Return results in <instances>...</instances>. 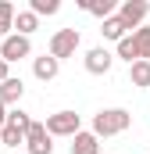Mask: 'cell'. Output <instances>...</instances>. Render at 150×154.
Listing matches in <instances>:
<instances>
[{
    "instance_id": "4fadbf2b",
    "label": "cell",
    "mask_w": 150,
    "mask_h": 154,
    "mask_svg": "<svg viewBox=\"0 0 150 154\" xmlns=\"http://www.w3.org/2000/svg\"><path fill=\"white\" fill-rule=\"evenodd\" d=\"M39 29V18L32 14V11H18V18H14V32L18 36H32Z\"/></svg>"
},
{
    "instance_id": "7c38bea8",
    "label": "cell",
    "mask_w": 150,
    "mask_h": 154,
    "mask_svg": "<svg viewBox=\"0 0 150 154\" xmlns=\"http://www.w3.org/2000/svg\"><path fill=\"white\" fill-rule=\"evenodd\" d=\"M100 32H104V39H114V43H122V39L129 36V25H125V22L114 14V18H107V22L100 25Z\"/></svg>"
},
{
    "instance_id": "e0dca14e",
    "label": "cell",
    "mask_w": 150,
    "mask_h": 154,
    "mask_svg": "<svg viewBox=\"0 0 150 154\" xmlns=\"http://www.w3.org/2000/svg\"><path fill=\"white\" fill-rule=\"evenodd\" d=\"M132 39H136V47H140V57H143V61H150V25L136 29V32H132Z\"/></svg>"
},
{
    "instance_id": "5bb4252c",
    "label": "cell",
    "mask_w": 150,
    "mask_h": 154,
    "mask_svg": "<svg viewBox=\"0 0 150 154\" xmlns=\"http://www.w3.org/2000/svg\"><path fill=\"white\" fill-rule=\"evenodd\" d=\"M129 79H132V86L147 90V86H150V61H136V65H129Z\"/></svg>"
},
{
    "instance_id": "7402d4cb",
    "label": "cell",
    "mask_w": 150,
    "mask_h": 154,
    "mask_svg": "<svg viewBox=\"0 0 150 154\" xmlns=\"http://www.w3.org/2000/svg\"><path fill=\"white\" fill-rule=\"evenodd\" d=\"M4 39H7V36H0V43H4Z\"/></svg>"
},
{
    "instance_id": "d6986e66",
    "label": "cell",
    "mask_w": 150,
    "mask_h": 154,
    "mask_svg": "<svg viewBox=\"0 0 150 154\" xmlns=\"http://www.w3.org/2000/svg\"><path fill=\"white\" fill-rule=\"evenodd\" d=\"M7 125H18V129H25V133H29V125H32V118L25 115L22 108H11V111H7Z\"/></svg>"
},
{
    "instance_id": "ffe728a7",
    "label": "cell",
    "mask_w": 150,
    "mask_h": 154,
    "mask_svg": "<svg viewBox=\"0 0 150 154\" xmlns=\"http://www.w3.org/2000/svg\"><path fill=\"white\" fill-rule=\"evenodd\" d=\"M4 125H7V104L0 100V129H4Z\"/></svg>"
},
{
    "instance_id": "ba28073f",
    "label": "cell",
    "mask_w": 150,
    "mask_h": 154,
    "mask_svg": "<svg viewBox=\"0 0 150 154\" xmlns=\"http://www.w3.org/2000/svg\"><path fill=\"white\" fill-rule=\"evenodd\" d=\"M57 72H61V61H57V57H50V54H43V57H36V61H32V75H36L39 82L57 79Z\"/></svg>"
},
{
    "instance_id": "ac0fdd59",
    "label": "cell",
    "mask_w": 150,
    "mask_h": 154,
    "mask_svg": "<svg viewBox=\"0 0 150 154\" xmlns=\"http://www.w3.org/2000/svg\"><path fill=\"white\" fill-rule=\"evenodd\" d=\"M29 11H32V14H57V11H61V4H57V0H29Z\"/></svg>"
},
{
    "instance_id": "52a82bcc",
    "label": "cell",
    "mask_w": 150,
    "mask_h": 154,
    "mask_svg": "<svg viewBox=\"0 0 150 154\" xmlns=\"http://www.w3.org/2000/svg\"><path fill=\"white\" fill-rule=\"evenodd\" d=\"M111 65H114V54L104 50V47H93V50L86 54V72H89V75H107Z\"/></svg>"
},
{
    "instance_id": "44dd1931",
    "label": "cell",
    "mask_w": 150,
    "mask_h": 154,
    "mask_svg": "<svg viewBox=\"0 0 150 154\" xmlns=\"http://www.w3.org/2000/svg\"><path fill=\"white\" fill-rule=\"evenodd\" d=\"M4 79H11V75H7V61L0 57V82H4Z\"/></svg>"
},
{
    "instance_id": "277c9868",
    "label": "cell",
    "mask_w": 150,
    "mask_h": 154,
    "mask_svg": "<svg viewBox=\"0 0 150 154\" xmlns=\"http://www.w3.org/2000/svg\"><path fill=\"white\" fill-rule=\"evenodd\" d=\"M29 54H32V43H29V36H18V32H11V36L0 43V57H4L7 65L22 61V57H29Z\"/></svg>"
},
{
    "instance_id": "2e32d148",
    "label": "cell",
    "mask_w": 150,
    "mask_h": 154,
    "mask_svg": "<svg viewBox=\"0 0 150 154\" xmlns=\"http://www.w3.org/2000/svg\"><path fill=\"white\" fill-rule=\"evenodd\" d=\"M14 4L11 0H0V36H7V29H14Z\"/></svg>"
},
{
    "instance_id": "5b68a950",
    "label": "cell",
    "mask_w": 150,
    "mask_h": 154,
    "mask_svg": "<svg viewBox=\"0 0 150 154\" xmlns=\"http://www.w3.org/2000/svg\"><path fill=\"white\" fill-rule=\"evenodd\" d=\"M25 151L29 154H54V143H50V133L43 122H32L29 133H25Z\"/></svg>"
},
{
    "instance_id": "8fae6325",
    "label": "cell",
    "mask_w": 150,
    "mask_h": 154,
    "mask_svg": "<svg viewBox=\"0 0 150 154\" xmlns=\"http://www.w3.org/2000/svg\"><path fill=\"white\" fill-rule=\"evenodd\" d=\"M79 7H82V11H89V14H97L100 22L114 18V0H79Z\"/></svg>"
},
{
    "instance_id": "3957f363",
    "label": "cell",
    "mask_w": 150,
    "mask_h": 154,
    "mask_svg": "<svg viewBox=\"0 0 150 154\" xmlns=\"http://www.w3.org/2000/svg\"><path fill=\"white\" fill-rule=\"evenodd\" d=\"M79 29H57L54 36H50V57H57V61H64V57H72L75 50H79Z\"/></svg>"
},
{
    "instance_id": "9a60e30c",
    "label": "cell",
    "mask_w": 150,
    "mask_h": 154,
    "mask_svg": "<svg viewBox=\"0 0 150 154\" xmlns=\"http://www.w3.org/2000/svg\"><path fill=\"white\" fill-rule=\"evenodd\" d=\"M0 143H4V147H18V143H25V129H18V125H4V129H0Z\"/></svg>"
},
{
    "instance_id": "6da1fadb",
    "label": "cell",
    "mask_w": 150,
    "mask_h": 154,
    "mask_svg": "<svg viewBox=\"0 0 150 154\" xmlns=\"http://www.w3.org/2000/svg\"><path fill=\"white\" fill-rule=\"evenodd\" d=\"M132 125V115L125 111V108H104V111H97L93 115V136L100 140V136H118V133H125Z\"/></svg>"
},
{
    "instance_id": "30bf717a",
    "label": "cell",
    "mask_w": 150,
    "mask_h": 154,
    "mask_svg": "<svg viewBox=\"0 0 150 154\" xmlns=\"http://www.w3.org/2000/svg\"><path fill=\"white\" fill-rule=\"evenodd\" d=\"M72 154H100V140L93 136V129L86 133H79V136H72Z\"/></svg>"
},
{
    "instance_id": "7a4b0ae2",
    "label": "cell",
    "mask_w": 150,
    "mask_h": 154,
    "mask_svg": "<svg viewBox=\"0 0 150 154\" xmlns=\"http://www.w3.org/2000/svg\"><path fill=\"white\" fill-rule=\"evenodd\" d=\"M46 133L50 136H79L82 133V122L75 111H54V115H46Z\"/></svg>"
},
{
    "instance_id": "8992f818",
    "label": "cell",
    "mask_w": 150,
    "mask_h": 154,
    "mask_svg": "<svg viewBox=\"0 0 150 154\" xmlns=\"http://www.w3.org/2000/svg\"><path fill=\"white\" fill-rule=\"evenodd\" d=\"M150 14V4L147 0H125L118 7V18L129 25V29H143V18Z\"/></svg>"
},
{
    "instance_id": "9c48e42d",
    "label": "cell",
    "mask_w": 150,
    "mask_h": 154,
    "mask_svg": "<svg viewBox=\"0 0 150 154\" xmlns=\"http://www.w3.org/2000/svg\"><path fill=\"white\" fill-rule=\"evenodd\" d=\"M22 93H25V82H22V79H4V82H0V100H4V104H7V108H14V104H18V100H22Z\"/></svg>"
}]
</instances>
